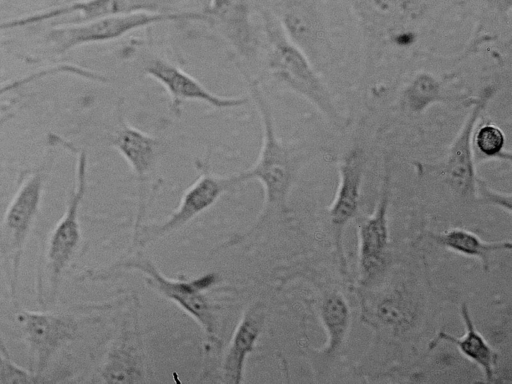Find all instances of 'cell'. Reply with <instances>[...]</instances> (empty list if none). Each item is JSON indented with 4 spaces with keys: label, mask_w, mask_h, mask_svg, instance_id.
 Segmentation results:
<instances>
[{
    "label": "cell",
    "mask_w": 512,
    "mask_h": 384,
    "mask_svg": "<svg viewBox=\"0 0 512 384\" xmlns=\"http://www.w3.org/2000/svg\"><path fill=\"white\" fill-rule=\"evenodd\" d=\"M460 314L466 329L463 337L457 338L440 331L435 338L429 342V349L436 347L440 341L452 343L464 356L475 362L482 369L486 382H493L497 353L476 330L465 303L461 305Z\"/></svg>",
    "instance_id": "obj_18"
},
{
    "label": "cell",
    "mask_w": 512,
    "mask_h": 384,
    "mask_svg": "<svg viewBox=\"0 0 512 384\" xmlns=\"http://www.w3.org/2000/svg\"><path fill=\"white\" fill-rule=\"evenodd\" d=\"M47 165L26 177L5 211L2 231L4 247L9 255V282L12 297L16 295L24 246L40 209Z\"/></svg>",
    "instance_id": "obj_6"
},
{
    "label": "cell",
    "mask_w": 512,
    "mask_h": 384,
    "mask_svg": "<svg viewBox=\"0 0 512 384\" xmlns=\"http://www.w3.org/2000/svg\"><path fill=\"white\" fill-rule=\"evenodd\" d=\"M440 82L428 73L417 75L404 91V104L409 111L421 113L443 99Z\"/></svg>",
    "instance_id": "obj_23"
},
{
    "label": "cell",
    "mask_w": 512,
    "mask_h": 384,
    "mask_svg": "<svg viewBox=\"0 0 512 384\" xmlns=\"http://www.w3.org/2000/svg\"><path fill=\"white\" fill-rule=\"evenodd\" d=\"M277 19L289 39L310 59L320 47L324 35L323 18L317 1L282 0Z\"/></svg>",
    "instance_id": "obj_14"
},
{
    "label": "cell",
    "mask_w": 512,
    "mask_h": 384,
    "mask_svg": "<svg viewBox=\"0 0 512 384\" xmlns=\"http://www.w3.org/2000/svg\"><path fill=\"white\" fill-rule=\"evenodd\" d=\"M364 157L360 149L349 151L339 165V185L335 199L329 209L333 226L336 249L340 263L345 268L342 252V231L348 221L356 214L360 202V188L363 177Z\"/></svg>",
    "instance_id": "obj_13"
},
{
    "label": "cell",
    "mask_w": 512,
    "mask_h": 384,
    "mask_svg": "<svg viewBox=\"0 0 512 384\" xmlns=\"http://www.w3.org/2000/svg\"><path fill=\"white\" fill-rule=\"evenodd\" d=\"M50 145L61 146L76 155V171L73 189L62 217L53 228L47 243L46 265L50 286V301L54 302L61 276L73 259L80 241L79 210L87 189V154L71 142L50 134Z\"/></svg>",
    "instance_id": "obj_3"
},
{
    "label": "cell",
    "mask_w": 512,
    "mask_h": 384,
    "mask_svg": "<svg viewBox=\"0 0 512 384\" xmlns=\"http://www.w3.org/2000/svg\"><path fill=\"white\" fill-rule=\"evenodd\" d=\"M203 13L240 56H255L258 41L247 0H211Z\"/></svg>",
    "instance_id": "obj_12"
},
{
    "label": "cell",
    "mask_w": 512,
    "mask_h": 384,
    "mask_svg": "<svg viewBox=\"0 0 512 384\" xmlns=\"http://www.w3.org/2000/svg\"><path fill=\"white\" fill-rule=\"evenodd\" d=\"M136 363L133 349L124 341L110 352L101 370V378L108 383L134 382V378L141 374Z\"/></svg>",
    "instance_id": "obj_22"
},
{
    "label": "cell",
    "mask_w": 512,
    "mask_h": 384,
    "mask_svg": "<svg viewBox=\"0 0 512 384\" xmlns=\"http://www.w3.org/2000/svg\"><path fill=\"white\" fill-rule=\"evenodd\" d=\"M495 93L494 86H487L481 91L449 148L445 163L446 182L462 198L477 195L479 178L474 167L473 135L483 110Z\"/></svg>",
    "instance_id": "obj_10"
},
{
    "label": "cell",
    "mask_w": 512,
    "mask_h": 384,
    "mask_svg": "<svg viewBox=\"0 0 512 384\" xmlns=\"http://www.w3.org/2000/svg\"><path fill=\"white\" fill-rule=\"evenodd\" d=\"M240 72L248 83L250 94L261 117L263 127L262 146L256 163L248 170L235 175L238 184L258 180L264 189V204L254 226L245 235L231 240L230 245L260 231L267 221L276 215L289 213L288 197L299 171L312 155L310 147L284 143L276 134L270 105L258 80L244 69Z\"/></svg>",
    "instance_id": "obj_1"
},
{
    "label": "cell",
    "mask_w": 512,
    "mask_h": 384,
    "mask_svg": "<svg viewBox=\"0 0 512 384\" xmlns=\"http://www.w3.org/2000/svg\"><path fill=\"white\" fill-rule=\"evenodd\" d=\"M120 266L142 271L148 276L150 284L193 317L202 326L208 337L211 339L215 337L214 311L202 293L214 283L215 276L213 274H207L191 281L168 279L158 271L150 260L140 257L130 259Z\"/></svg>",
    "instance_id": "obj_7"
},
{
    "label": "cell",
    "mask_w": 512,
    "mask_h": 384,
    "mask_svg": "<svg viewBox=\"0 0 512 384\" xmlns=\"http://www.w3.org/2000/svg\"><path fill=\"white\" fill-rule=\"evenodd\" d=\"M365 35L398 44L412 40L413 29L428 13L432 0H346Z\"/></svg>",
    "instance_id": "obj_5"
},
{
    "label": "cell",
    "mask_w": 512,
    "mask_h": 384,
    "mask_svg": "<svg viewBox=\"0 0 512 384\" xmlns=\"http://www.w3.org/2000/svg\"><path fill=\"white\" fill-rule=\"evenodd\" d=\"M48 379L38 376L33 371H28L11 361L10 358L0 356V383H24L37 384L48 382Z\"/></svg>",
    "instance_id": "obj_25"
},
{
    "label": "cell",
    "mask_w": 512,
    "mask_h": 384,
    "mask_svg": "<svg viewBox=\"0 0 512 384\" xmlns=\"http://www.w3.org/2000/svg\"><path fill=\"white\" fill-rule=\"evenodd\" d=\"M143 71L166 90L170 109L175 115L181 113L185 101L204 102L217 109L238 108L249 102L247 97H222L214 94L193 76L164 58H149L144 62Z\"/></svg>",
    "instance_id": "obj_11"
},
{
    "label": "cell",
    "mask_w": 512,
    "mask_h": 384,
    "mask_svg": "<svg viewBox=\"0 0 512 384\" xmlns=\"http://www.w3.org/2000/svg\"><path fill=\"white\" fill-rule=\"evenodd\" d=\"M16 320L34 359L33 371L44 377L50 360L66 343L73 340L78 324L73 316L22 310Z\"/></svg>",
    "instance_id": "obj_9"
},
{
    "label": "cell",
    "mask_w": 512,
    "mask_h": 384,
    "mask_svg": "<svg viewBox=\"0 0 512 384\" xmlns=\"http://www.w3.org/2000/svg\"><path fill=\"white\" fill-rule=\"evenodd\" d=\"M110 144L130 166L142 193L147 176L156 165L160 142L157 138L131 126L120 113L118 124L110 135Z\"/></svg>",
    "instance_id": "obj_16"
},
{
    "label": "cell",
    "mask_w": 512,
    "mask_h": 384,
    "mask_svg": "<svg viewBox=\"0 0 512 384\" xmlns=\"http://www.w3.org/2000/svg\"><path fill=\"white\" fill-rule=\"evenodd\" d=\"M473 148L482 159L511 160V153L505 150V135L493 124H484L474 132Z\"/></svg>",
    "instance_id": "obj_24"
},
{
    "label": "cell",
    "mask_w": 512,
    "mask_h": 384,
    "mask_svg": "<svg viewBox=\"0 0 512 384\" xmlns=\"http://www.w3.org/2000/svg\"><path fill=\"white\" fill-rule=\"evenodd\" d=\"M321 317L329 337L325 352L334 353L342 344L349 324V310L344 298L337 293L328 295L321 307Z\"/></svg>",
    "instance_id": "obj_20"
},
{
    "label": "cell",
    "mask_w": 512,
    "mask_h": 384,
    "mask_svg": "<svg viewBox=\"0 0 512 384\" xmlns=\"http://www.w3.org/2000/svg\"><path fill=\"white\" fill-rule=\"evenodd\" d=\"M11 118H12L11 115L7 112H5L0 117V131L3 129V127L6 125V123L11 120ZM0 353L5 357L10 358L9 351L1 337V334H0Z\"/></svg>",
    "instance_id": "obj_28"
},
{
    "label": "cell",
    "mask_w": 512,
    "mask_h": 384,
    "mask_svg": "<svg viewBox=\"0 0 512 384\" xmlns=\"http://www.w3.org/2000/svg\"><path fill=\"white\" fill-rule=\"evenodd\" d=\"M201 170L197 180L184 192L179 206L170 217L159 224L142 229L139 243L145 245L151 241L170 234L186 225L193 218L211 207L217 199L236 185L235 175L219 177L210 173L208 161L199 162Z\"/></svg>",
    "instance_id": "obj_8"
},
{
    "label": "cell",
    "mask_w": 512,
    "mask_h": 384,
    "mask_svg": "<svg viewBox=\"0 0 512 384\" xmlns=\"http://www.w3.org/2000/svg\"><path fill=\"white\" fill-rule=\"evenodd\" d=\"M264 321L260 305L251 307L232 336L225 356L222 377L225 383L239 384L243 381L244 365L247 356L254 350Z\"/></svg>",
    "instance_id": "obj_17"
},
{
    "label": "cell",
    "mask_w": 512,
    "mask_h": 384,
    "mask_svg": "<svg viewBox=\"0 0 512 384\" xmlns=\"http://www.w3.org/2000/svg\"><path fill=\"white\" fill-rule=\"evenodd\" d=\"M477 193L480 196V200L499 206L509 213L511 212V195L491 190L480 178L477 182Z\"/></svg>",
    "instance_id": "obj_26"
},
{
    "label": "cell",
    "mask_w": 512,
    "mask_h": 384,
    "mask_svg": "<svg viewBox=\"0 0 512 384\" xmlns=\"http://www.w3.org/2000/svg\"><path fill=\"white\" fill-rule=\"evenodd\" d=\"M268 43L267 68L284 87L310 102L334 125L342 118L333 98L307 55L286 35L277 17L263 13Z\"/></svg>",
    "instance_id": "obj_2"
},
{
    "label": "cell",
    "mask_w": 512,
    "mask_h": 384,
    "mask_svg": "<svg viewBox=\"0 0 512 384\" xmlns=\"http://www.w3.org/2000/svg\"><path fill=\"white\" fill-rule=\"evenodd\" d=\"M61 74L75 75L77 77L99 83H107L108 81V78L101 73L92 71L79 65L63 63L37 70L33 73L0 85V97L44 78Z\"/></svg>",
    "instance_id": "obj_21"
},
{
    "label": "cell",
    "mask_w": 512,
    "mask_h": 384,
    "mask_svg": "<svg viewBox=\"0 0 512 384\" xmlns=\"http://www.w3.org/2000/svg\"><path fill=\"white\" fill-rule=\"evenodd\" d=\"M390 196V176L385 174L381 196L374 213L359 225V266L368 280L381 267L388 243L387 209Z\"/></svg>",
    "instance_id": "obj_15"
},
{
    "label": "cell",
    "mask_w": 512,
    "mask_h": 384,
    "mask_svg": "<svg viewBox=\"0 0 512 384\" xmlns=\"http://www.w3.org/2000/svg\"><path fill=\"white\" fill-rule=\"evenodd\" d=\"M485 2L495 14L510 17L512 0H485Z\"/></svg>",
    "instance_id": "obj_27"
},
{
    "label": "cell",
    "mask_w": 512,
    "mask_h": 384,
    "mask_svg": "<svg viewBox=\"0 0 512 384\" xmlns=\"http://www.w3.org/2000/svg\"><path fill=\"white\" fill-rule=\"evenodd\" d=\"M182 20L206 22V16L203 12L138 11L56 27L48 32L47 40L56 54H64L80 46L114 41L154 24Z\"/></svg>",
    "instance_id": "obj_4"
},
{
    "label": "cell",
    "mask_w": 512,
    "mask_h": 384,
    "mask_svg": "<svg viewBox=\"0 0 512 384\" xmlns=\"http://www.w3.org/2000/svg\"><path fill=\"white\" fill-rule=\"evenodd\" d=\"M430 237L437 244L451 251L479 259L485 270L489 268V258L493 252L511 249L510 241L485 242L476 234L462 228L431 234Z\"/></svg>",
    "instance_id": "obj_19"
}]
</instances>
